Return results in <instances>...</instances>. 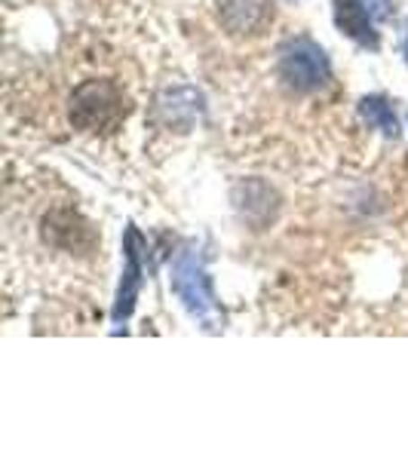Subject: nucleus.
Returning a JSON list of instances; mask_svg holds the SVG:
<instances>
[{
  "instance_id": "obj_1",
  "label": "nucleus",
  "mask_w": 408,
  "mask_h": 460,
  "mask_svg": "<svg viewBox=\"0 0 408 460\" xmlns=\"http://www.w3.org/2000/svg\"><path fill=\"white\" fill-rule=\"evenodd\" d=\"M169 286H173L175 298L184 304V310H188V314L194 316L206 332L221 329L225 314H221L218 301H215L212 279L203 267V255H200L194 246L178 252V258L173 264V277H169Z\"/></svg>"
},
{
  "instance_id": "obj_2",
  "label": "nucleus",
  "mask_w": 408,
  "mask_h": 460,
  "mask_svg": "<svg viewBox=\"0 0 408 460\" xmlns=\"http://www.w3.org/2000/svg\"><path fill=\"white\" fill-rule=\"evenodd\" d=\"M126 111V95L114 80H86L71 95V123L80 132H114Z\"/></svg>"
},
{
  "instance_id": "obj_3",
  "label": "nucleus",
  "mask_w": 408,
  "mask_h": 460,
  "mask_svg": "<svg viewBox=\"0 0 408 460\" xmlns=\"http://www.w3.org/2000/svg\"><path fill=\"white\" fill-rule=\"evenodd\" d=\"M279 77H283L286 86L295 89V93H316V89H323L332 77L329 58H325L323 47H316L307 37L288 40L286 47L279 49Z\"/></svg>"
},
{
  "instance_id": "obj_4",
  "label": "nucleus",
  "mask_w": 408,
  "mask_h": 460,
  "mask_svg": "<svg viewBox=\"0 0 408 460\" xmlns=\"http://www.w3.org/2000/svg\"><path fill=\"white\" fill-rule=\"evenodd\" d=\"M142 252H145V236L136 225L126 227L123 236V258H126V270L120 279V292L114 301V323L120 325L132 316L138 301V288H142Z\"/></svg>"
},
{
  "instance_id": "obj_5",
  "label": "nucleus",
  "mask_w": 408,
  "mask_h": 460,
  "mask_svg": "<svg viewBox=\"0 0 408 460\" xmlns=\"http://www.w3.org/2000/svg\"><path fill=\"white\" fill-rule=\"evenodd\" d=\"M271 16V0H218V22L227 34H258Z\"/></svg>"
},
{
  "instance_id": "obj_6",
  "label": "nucleus",
  "mask_w": 408,
  "mask_h": 460,
  "mask_svg": "<svg viewBox=\"0 0 408 460\" xmlns=\"http://www.w3.org/2000/svg\"><path fill=\"white\" fill-rule=\"evenodd\" d=\"M335 25L350 37V40L359 43V47H366V49L381 47L377 31H375V16L368 13L366 0H335Z\"/></svg>"
},
{
  "instance_id": "obj_7",
  "label": "nucleus",
  "mask_w": 408,
  "mask_h": 460,
  "mask_svg": "<svg viewBox=\"0 0 408 460\" xmlns=\"http://www.w3.org/2000/svg\"><path fill=\"white\" fill-rule=\"evenodd\" d=\"M359 114L366 117L368 126L381 129L387 138L399 136V123H396V114H393V105H387L381 95H368V99H362L359 102Z\"/></svg>"
},
{
  "instance_id": "obj_8",
  "label": "nucleus",
  "mask_w": 408,
  "mask_h": 460,
  "mask_svg": "<svg viewBox=\"0 0 408 460\" xmlns=\"http://www.w3.org/2000/svg\"><path fill=\"white\" fill-rule=\"evenodd\" d=\"M366 6H368V13L375 16V22L390 19V13H393V0H366Z\"/></svg>"
},
{
  "instance_id": "obj_9",
  "label": "nucleus",
  "mask_w": 408,
  "mask_h": 460,
  "mask_svg": "<svg viewBox=\"0 0 408 460\" xmlns=\"http://www.w3.org/2000/svg\"><path fill=\"white\" fill-rule=\"evenodd\" d=\"M405 58H408V40H405Z\"/></svg>"
}]
</instances>
